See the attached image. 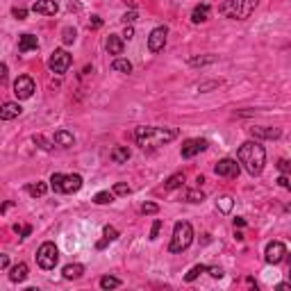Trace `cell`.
Segmentation results:
<instances>
[{
	"instance_id": "f546056e",
	"label": "cell",
	"mask_w": 291,
	"mask_h": 291,
	"mask_svg": "<svg viewBox=\"0 0 291 291\" xmlns=\"http://www.w3.org/2000/svg\"><path fill=\"white\" fill-rule=\"evenodd\" d=\"M103 234H105V239H107V241H116V239H119V230H116L114 225H105Z\"/></svg>"
},
{
	"instance_id": "7c38bea8",
	"label": "cell",
	"mask_w": 291,
	"mask_h": 291,
	"mask_svg": "<svg viewBox=\"0 0 291 291\" xmlns=\"http://www.w3.org/2000/svg\"><path fill=\"white\" fill-rule=\"evenodd\" d=\"M32 12L44 14V16H55L60 12V5H57L55 0H37V2L32 5Z\"/></svg>"
},
{
	"instance_id": "603a6c76",
	"label": "cell",
	"mask_w": 291,
	"mask_h": 291,
	"mask_svg": "<svg viewBox=\"0 0 291 291\" xmlns=\"http://www.w3.org/2000/svg\"><path fill=\"white\" fill-rule=\"evenodd\" d=\"M255 137H264V139H277L280 137V130L277 127H253Z\"/></svg>"
},
{
	"instance_id": "8fae6325",
	"label": "cell",
	"mask_w": 291,
	"mask_h": 291,
	"mask_svg": "<svg viewBox=\"0 0 291 291\" xmlns=\"http://www.w3.org/2000/svg\"><path fill=\"white\" fill-rule=\"evenodd\" d=\"M205 148H207V141H205V139H189V141L182 143V157L189 159V157L202 153Z\"/></svg>"
},
{
	"instance_id": "8d00e7d4",
	"label": "cell",
	"mask_w": 291,
	"mask_h": 291,
	"mask_svg": "<svg viewBox=\"0 0 291 291\" xmlns=\"http://www.w3.org/2000/svg\"><path fill=\"white\" fill-rule=\"evenodd\" d=\"M34 143H39V146H41L44 150H50V148H52V143H48L41 135H34Z\"/></svg>"
},
{
	"instance_id": "7dc6e473",
	"label": "cell",
	"mask_w": 291,
	"mask_h": 291,
	"mask_svg": "<svg viewBox=\"0 0 291 291\" xmlns=\"http://www.w3.org/2000/svg\"><path fill=\"white\" fill-rule=\"evenodd\" d=\"M7 266H9V255L0 253V269H7Z\"/></svg>"
},
{
	"instance_id": "e575fe53",
	"label": "cell",
	"mask_w": 291,
	"mask_h": 291,
	"mask_svg": "<svg viewBox=\"0 0 291 291\" xmlns=\"http://www.w3.org/2000/svg\"><path fill=\"white\" fill-rule=\"evenodd\" d=\"M141 212H143V214H157V212H159V207H157L155 202H146V205L141 207Z\"/></svg>"
},
{
	"instance_id": "4316f807",
	"label": "cell",
	"mask_w": 291,
	"mask_h": 291,
	"mask_svg": "<svg viewBox=\"0 0 291 291\" xmlns=\"http://www.w3.org/2000/svg\"><path fill=\"white\" fill-rule=\"evenodd\" d=\"M232 205H234V200H232L230 196H221V198L216 200V207L221 209V212H225V214L232 209Z\"/></svg>"
},
{
	"instance_id": "d6986e66",
	"label": "cell",
	"mask_w": 291,
	"mask_h": 291,
	"mask_svg": "<svg viewBox=\"0 0 291 291\" xmlns=\"http://www.w3.org/2000/svg\"><path fill=\"white\" fill-rule=\"evenodd\" d=\"M209 5H196L194 12H191V21L194 23H205L209 18Z\"/></svg>"
},
{
	"instance_id": "d4e9b609",
	"label": "cell",
	"mask_w": 291,
	"mask_h": 291,
	"mask_svg": "<svg viewBox=\"0 0 291 291\" xmlns=\"http://www.w3.org/2000/svg\"><path fill=\"white\" fill-rule=\"evenodd\" d=\"M112 68L119 71V73H132V61L127 60H114L112 61Z\"/></svg>"
},
{
	"instance_id": "4dcf8cb0",
	"label": "cell",
	"mask_w": 291,
	"mask_h": 291,
	"mask_svg": "<svg viewBox=\"0 0 291 291\" xmlns=\"http://www.w3.org/2000/svg\"><path fill=\"white\" fill-rule=\"evenodd\" d=\"M28 191H30L32 196H44L46 191H48V187H46L44 182H37V184H30V187H28Z\"/></svg>"
},
{
	"instance_id": "44dd1931",
	"label": "cell",
	"mask_w": 291,
	"mask_h": 291,
	"mask_svg": "<svg viewBox=\"0 0 291 291\" xmlns=\"http://www.w3.org/2000/svg\"><path fill=\"white\" fill-rule=\"evenodd\" d=\"M52 141L60 143V146H64V148H68V146H73V135L71 132H66V130H57L55 132V137H52Z\"/></svg>"
},
{
	"instance_id": "7402d4cb",
	"label": "cell",
	"mask_w": 291,
	"mask_h": 291,
	"mask_svg": "<svg viewBox=\"0 0 291 291\" xmlns=\"http://www.w3.org/2000/svg\"><path fill=\"white\" fill-rule=\"evenodd\" d=\"M260 0H239V18H248L255 12Z\"/></svg>"
},
{
	"instance_id": "83f0119b",
	"label": "cell",
	"mask_w": 291,
	"mask_h": 291,
	"mask_svg": "<svg viewBox=\"0 0 291 291\" xmlns=\"http://www.w3.org/2000/svg\"><path fill=\"white\" fill-rule=\"evenodd\" d=\"M200 273H207V266H202V264H198V266H194V269L189 271L187 276H184V280H187V282H194L196 277L200 276Z\"/></svg>"
},
{
	"instance_id": "e0dca14e",
	"label": "cell",
	"mask_w": 291,
	"mask_h": 291,
	"mask_svg": "<svg viewBox=\"0 0 291 291\" xmlns=\"http://www.w3.org/2000/svg\"><path fill=\"white\" fill-rule=\"evenodd\" d=\"M105 48H107V52H109V55H121V52H123V39H121L119 34H109V37H107V44H105Z\"/></svg>"
},
{
	"instance_id": "5bb4252c",
	"label": "cell",
	"mask_w": 291,
	"mask_h": 291,
	"mask_svg": "<svg viewBox=\"0 0 291 291\" xmlns=\"http://www.w3.org/2000/svg\"><path fill=\"white\" fill-rule=\"evenodd\" d=\"M218 14H223L225 18H239V0H225L218 7Z\"/></svg>"
},
{
	"instance_id": "836d02e7",
	"label": "cell",
	"mask_w": 291,
	"mask_h": 291,
	"mask_svg": "<svg viewBox=\"0 0 291 291\" xmlns=\"http://www.w3.org/2000/svg\"><path fill=\"white\" fill-rule=\"evenodd\" d=\"M114 194L116 196H127L130 194V187H127L125 182H116V184H114Z\"/></svg>"
},
{
	"instance_id": "cb8c5ba5",
	"label": "cell",
	"mask_w": 291,
	"mask_h": 291,
	"mask_svg": "<svg viewBox=\"0 0 291 291\" xmlns=\"http://www.w3.org/2000/svg\"><path fill=\"white\" fill-rule=\"evenodd\" d=\"M182 182H184V173H175V175H171V178L166 180L164 189H166V191H173V189L182 187Z\"/></svg>"
},
{
	"instance_id": "ac0fdd59",
	"label": "cell",
	"mask_w": 291,
	"mask_h": 291,
	"mask_svg": "<svg viewBox=\"0 0 291 291\" xmlns=\"http://www.w3.org/2000/svg\"><path fill=\"white\" fill-rule=\"evenodd\" d=\"M130 155H132V153H130V148H127V146H116V148L112 150V162L114 164H125L127 159H130Z\"/></svg>"
},
{
	"instance_id": "1f68e13d",
	"label": "cell",
	"mask_w": 291,
	"mask_h": 291,
	"mask_svg": "<svg viewBox=\"0 0 291 291\" xmlns=\"http://www.w3.org/2000/svg\"><path fill=\"white\" fill-rule=\"evenodd\" d=\"M189 202H202L205 200V194L202 191H187V196H184Z\"/></svg>"
},
{
	"instance_id": "ffe728a7",
	"label": "cell",
	"mask_w": 291,
	"mask_h": 291,
	"mask_svg": "<svg viewBox=\"0 0 291 291\" xmlns=\"http://www.w3.org/2000/svg\"><path fill=\"white\" fill-rule=\"evenodd\" d=\"M61 273H64L66 280H77V277H82L84 266H82V264H68V266H64Z\"/></svg>"
},
{
	"instance_id": "bcb514c9",
	"label": "cell",
	"mask_w": 291,
	"mask_h": 291,
	"mask_svg": "<svg viewBox=\"0 0 291 291\" xmlns=\"http://www.w3.org/2000/svg\"><path fill=\"white\" fill-rule=\"evenodd\" d=\"M137 18V12H127L125 16H123V21H125V25H130V23H135Z\"/></svg>"
},
{
	"instance_id": "2e32d148",
	"label": "cell",
	"mask_w": 291,
	"mask_h": 291,
	"mask_svg": "<svg viewBox=\"0 0 291 291\" xmlns=\"http://www.w3.org/2000/svg\"><path fill=\"white\" fill-rule=\"evenodd\" d=\"M37 48H39V41L34 34H23L18 39V50L21 52H30V50H37Z\"/></svg>"
},
{
	"instance_id": "9a60e30c",
	"label": "cell",
	"mask_w": 291,
	"mask_h": 291,
	"mask_svg": "<svg viewBox=\"0 0 291 291\" xmlns=\"http://www.w3.org/2000/svg\"><path fill=\"white\" fill-rule=\"evenodd\" d=\"M28 277V264L25 261H18L16 266H12V271H9V280L12 282H23Z\"/></svg>"
},
{
	"instance_id": "8992f818",
	"label": "cell",
	"mask_w": 291,
	"mask_h": 291,
	"mask_svg": "<svg viewBox=\"0 0 291 291\" xmlns=\"http://www.w3.org/2000/svg\"><path fill=\"white\" fill-rule=\"evenodd\" d=\"M71 61H73L71 55H68L64 48H57V50L50 55V60H48V68H50L52 73H66Z\"/></svg>"
},
{
	"instance_id": "277c9868",
	"label": "cell",
	"mask_w": 291,
	"mask_h": 291,
	"mask_svg": "<svg viewBox=\"0 0 291 291\" xmlns=\"http://www.w3.org/2000/svg\"><path fill=\"white\" fill-rule=\"evenodd\" d=\"M50 187L57 191V194H75L82 187V178L73 173V175H64V173H55L50 178Z\"/></svg>"
},
{
	"instance_id": "681fc988",
	"label": "cell",
	"mask_w": 291,
	"mask_h": 291,
	"mask_svg": "<svg viewBox=\"0 0 291 291\" xmlns=\"http://www.w3.org/2000/svg\"><path fill=\"white\" fill-rule=\"evenodd\" d=\"M277 291H289V284L282 282V284H277Z\"/></svg>"
},
{
	"instance_id": "484cf974",
	"label": "cell",
	"mask_w": 291,
	"mask_h": 291,
	"mask_svg": "<svg viewBox=\"0 0 291 291\" xmlns=\"http://www.w3.org/2000/svg\"><path fill=\"white\" fill-rule=\"evenodd\" d=\"M100 287H103V289H116V287H121V280L114 276H105V277H100Z\"/></svg>"
},
{
	"instance_id": "30bf717a",
	"label": "cell",
	"mask_w": 291,
	"mask_h": 291,
	"mask_svg": "<svg viewBox=\"0 0 291 291\" xmlns=\"http://www.w3.org/2000/svg\"><path fill=\"white\" fill-rule=\"evenodd\" d=\"M166 37H168V30H166V28H155V30L150 32V37H148V50L150 52L164 50Z\"/></svg>"
},
{
	"instance_id": "6da1fadb",
	"label": "cell",
	"mask_w": 291,
	"mask_h": 291,
	"mask_svg": "<svg viewBox=\"0 0 291 291\" xmlns=\"http://www.w3.org/2000/svg\"><path fill=\"white\" fill-rule=\"evenodd\" d=\"M264 162H266V150L257 141H246L239 148V164H244L250 175H260L264 171Z\"/></svg>"
},
{
	"instance_id": "f1b7e54d",
	"label": "cell",
	"mask_w": 291,
	"mask_h": 291,
	"mask_svg": "<svg viewBox=\"0 0 291 291\" xmlns=\"http://www.w3.org/2000/svg\"><path fill=\"white\" fill-rule=\"evenodd\" d=\"M114 200V194H109V191H100V194L93 196V202L96 205H107V202Z\"/></svg>"
},
{
	"instance_id": "74e56055",
	"label": "cell",
	"mask_w": 291,
	"mask_h": 291,
	"mask_svg": "<svg viewBox=\"0 0 291 291\" xmlns=\"http://www.w3.org/2000/svg\"><path fill=\"white\" fill-rule=\"evenodd\" d=\"M212 61H214V57H194V60H191V64H194V66H198V64H212Z\"/></svg>"
},
{
	"instance_id": "52a82bcc",
	"label": "cell",
	"mask_w": 291,
	"mask_h": 291,
	"mask_svg": "<svg viewBox=\"0 0 291 291\" xmlns=\"http://www.w3.org/2000/svg\"><path fill=\"white\" fill-rule=\"evenodd\" d=\"M14 93L18 100L32 98V93H34V80H32L30 75H18L16 82H14Z\"/></svg>"
},
{
	"instance_id": "d590c367",
	"label": "cell",
	"mask_w": 291,
	"mask_h": 291,
	"mask_svg": "<svg viewBox=\"0 0 291 291\" xmlns=\"http://www.w3.org/2000/svg\"><path fill=\"white\" fill-rule=\"evenodd\" d=\"M12 16H14V18H18V21H23V18L28 16V9H23V7H14V9H12Z\"/></svg>"
},
{
	"instance_id": "9c48e42d",
	"label": "cell",
	"mask_w": 291,
	"mask_h": 291,
	"mask_svg": "<svg viewBox=\"0 0 291 291\" xmlns=\"http://www.w3.org/2000/svg\"><path fill=\"white\" fill-rule=\"evenodd\" d=\"M214 171H216V175H221V178H237L241 171V166L237 164V159L225 157V159H221V162L214 166Z\"/></svg>"
},
{
	"instance_id": "d6a6232c",
	"label": "cell",
	"mask_w": 291,
	"mask_h": 291,
	"mask_svg": "<svg viewBox=\"0 0 291 291\" xmlns=\"http://www.w3.org/2000/svg\"><path fill=\"white\" fill-rule=\"evenodd\" d=\"M61 39H64V44H73V41H75V30H73V28H64Z\"/></svg>"
},
{
	"instance_id": "4fadbf2b",
	"label": "cell",
	"mask_w": 291,
	"mask_h": 291,
	"mask_svg": "<svg viewBox=\"0 0 291 291\" xmlns=\"http://www.w3.org/2000/svg\"><path fill=\"white\" fill-rule=\"evenodd\" d=\"M21 105L18 103H5L0 105V121H12V119H18L21 116Z\"/></svg>"
},
{
	"instance_id": "f35d334b",
	"label": "cell",
	"mask_w": 291,
	"mask_h": 291,
	"mask_svg": "<svg viewBox=\"0 0 291 291\" xmlns=\"http://www.w3.org/2000/svg\"><path fill=\"white\" fill-rule=\"evenodd\" d=\"M100 25H103V18H100V16H91V21H89V28H91V30H98Z\"/></svg>"
},
{
	"instance_id": "5b68a950",
	"label": "cell",
	"mask_w": 291,
	"mask_h": 291,
	"mask_svg": "<svg viewBox=\"0 0 291 291\" xmlns=\"http://www.w3.org/2000/svg\"><path fill=\"white\" fill-rule=\"evenodd\" d=\"M57 260H60L57 246H55L52 241H46V244H41V248L37 250V261H39V266H41V269H46V271H50V269H55Z\"/></svg>"
},
{
	"instance_id": "ba28073f",
	"label": "cell",
	"mask_w": 291,
	"mask_h": 291,
	"mask_svg": "<svg viewBox=\"0 0 291 291\" xmlns=\"http://www.w3.org/2000/svg\"><path fill=\"white\" fill-rule=\"evenodd\" d=\"M284 255H287V246L282 241H271L266 246V250H264V260L269 264H280L284 260Z\"/></svg>"
},
{
	"instance_id": "7bdbcfd3",
	"label": "cell",
	"mask_w": 291,
	"mask_h": 291,
	"mask_svg": "<svg viewBox=\"0 0 291 291\" xmlns=\"http://www.w3.org/2000/svg\"><path fill=\"white\" fill-rule=\"evenodd\" d=\"M121 37L130 41V39L135 37V28H132V25H125V30H123V34H121Z\"/></svg>"
},
{
	"instance_id": "ee69618b",
	"label": "cell",
	"mask_w": 291,
	"mask_h": 291,
	"mask_svg": "<svg viewBox=\"0 0 291 291\" xmlns=\"http://www.w3.org/2000/svg\"><path fill=\"white\" fill-rule=\"evenodd\" d=\"M277 184H280L282 189H289V178H287V173H282V175L277 178Z\"/></svg>"
},
{
	"instance_id": "7a4b0ae2",
	"label": "cell",
	"mask_w": 291,
	"mask_h": 291,
	"mask_svg": "<svg viewBox=\"0 0 291 291\" xmlns=\"http://www.w3.org/2000/svg\"><path fill=\"white\" fill-rule=\"evenodd\" d=\"M137 143L141 148H148V146H164V143L173 141L178 132L175 130H164V127H137Z\"/></svg>"
},
{
	"instance_id": "3957f363",
	"label": "cell",
	"mask_w": 291,
	"mask_h": 291,
	"mask_svg": "<svg viewBox=\"0 0 291 291\" xmlns=\"http://www.w3.org/2000/svg\"><path fill=\"white\" fill-rule=\"evenodd\" d=\"M191 241H194V228H191V223L180 221V223H175V228H173V237H171L168 250H171V253H182V250H187V248L191 246Z\"/></svg>"
},
{
	"instance_id": "60d3db41",
	"label": "cell",
	"mask_w": 291,
	"mask_h": 291,
	"mask_svg": "<svg viewBox=\"0 0 291 291\" xmlns=\"http://www.w3.org/2000/svg\"><path fill=\"white\" fill-rule=\"evenodd\" d=\"M7 82V64H0V87Z\"/></svg>"
},
{
	"instance_id": "f6af8a7d",
	"label": "cell",
	"mask_w": 291,
	"mask_h": 291,
	"mask_svg": "<svg viewBox=\"0 0 291 291\" xmlns=\"http://www.w3.org/2000/svg\"><path fill=\"white\" fill-rule=\"evenodd\" d=\"M277 168H280L282 173H289L291 166H289V162H287V159H280V162H277Z\"/></svg>"
},
{
	"instance_id": "c3c4849f",
	"label": "cell",
	"mask_w": 291,
	"mask_h": 291,
	"mask_svg": "<svg viewBox=\"0 0 291 291\" xmlns=\"http://www.w3.org/2000/svg\"><path fill=\"white\" fill-rule=\"evenodd\" d=\"M237 225H239V228H244V225H246V221H244V218H234V228H237Z\"/></svg>"
},
{
	"instance_id": "b9f144b4",
	"label": "cell",
	"mask_w": 291,
	"mask_h": 291,
	"mask_svg": "<svg viewBox=\"0 0 291 291\" xmlns=\"http://www.w3.org/2000/svg\"><path fill=\"white\" fill-rule=\"evenodd\" d=\"M207 273L212 277H223V271L218 269V266H207Z\"/></svg>"
},
{
	"instance_id": "ab89813d",
	"label": "cell",
	"mask_w": 291,
	"mask_h": 291,
	"mask_svg": "<svg viewBox=\"0 0 291 291\" xmlns=\"http://www.w3.org/2000/svg\"><path fill=\"white\" fill-rule=\"evenodd\" d=\"M159 230H162V221H155V223H153V230H150V239H157Z\"/></svg>"
}]
</instances>
